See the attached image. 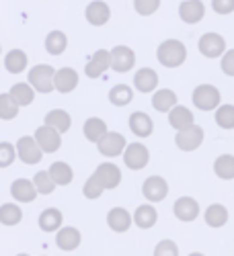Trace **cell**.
Returning <instances> with one entry per match:
<instances>
[{"label":"cell","instance_id":"1","mask_svg":"<svg viewBox=\"0 0 234 256\" xmlns=\"http://www.w3.org/2000/svg\"><path fill=\"white\" fill-rule=\"evenodd\" d=\"M156 60L164 68H179L187 60V46L179 39H164L156 48Z\"/></svg>","mask_w":234,"mask_h":256},{"label":"cell","instance_id":"2","mask_svg":"<svg viewBox=\"0 0 234 256\" xmlns=\"http://www.w3.org/2000/svg\"><path fill=\"white\" fill-rule=\"evenodd\" d=\"M54 78H56V70L50 66V64H37V66H33L27 74V82L39 94H50L52 90H56Z\"/></svg>","mask_w":234,"mask_h":256},{"label":"cell","instance_id":"3","mask_svg":"<svg viewBox=\"0 0 234 256\" xmlns=\"http://www.w3.org/2000/svg\"><path fill=\"white\" fill-rule=\"evenodd\" d=\"M220 98L222 94L214 84H199L191 94V100L199 111H216L220 106Z\"/></svg>","mask_w":234,"mask_h":256},{"label":"cell","instance_id":"4","mask_svg":"<svg viewBox=\"0 0 234 256\" xmlns=\"http://www.w3.org/2000/svg\"><path fill=\"white\" fill-rule=\"evenodd\" d=\"M15 148H17V158L23 162V164H27V166L39 164L41 158H44V150H41L39 144L35 142V138H31V136L19 138L17 144H15Z\"/></svg>","mask_w":234,"mask_h":256},{"label":"cell","instance_id":"5","mask_svg":"<svg viewBox=\"0 0 234 256\" xmlns=\"http://www.w3.org/2000/svg\"><path fill=\"white\" fill-rule=\"evenodd\" d=\"M125 148H127V140L123 138V134L119 132H107L97 144V150L101 156L105 158H117L125 152Z\"/></svg>","mask_w":234,"mask_h":256},{"label":"cell","instance_id":"6","mask_svg":"<svg viewBox=\"0 0 234 256\" xmlns=\"http://www.w3.org/2000/svg\"><path fill=\"white\" fill-rule=\"evenodd\" d=\"M121 158H123V164L130 170H142L150 162V152H148V148L144 144L134 142V144H127Z\"/></svg>","mask_w":234,"mask_h":256},{"label":"cell","instance_id":"7","mask_svg":"<svg viewBox=\"0 0 234 256\" xmlns=\"http://www.w3.org/2000/svg\"><path fill=\"white\" fill-rule=\"evenodd\" d=\"M175 144H177L179 150H183V152H195L197 148L203 144V127L193 123V125L185 127V130L177 132Z\"/></svg>","mask_w":234,"mask_h":256},{"label":"cell","instance_id":"8","mask_svg":"<svg viewBox=\"0 0 234 256\" xmlns=\"http://www.w3.org/2000/svg\"><path fill=\"white\" fill-rule=\"evenodd\" d=\"M33 138L39 144L41 150H44V154H56L62 148V134L58 130H54V127L46 125V123L41 127H37Z\"/></svg>","mask_w":234,"mask_h":256},{"label":"cell","instance_id":"9","mask_svg":"<svg viewBox=\"0 0 234 256\" xmlns=\"http://www.w3.org/2000/svg\"><path fill=\"white\" fill-rule=\"evenodd\" d=\"M111 54V70L117 74H125L136 66V52L127 46H115L109 50Z\"/></svg>","mask_w":234,"mask_h":256},{"label":"cell","instance_id":"10","mask_svg":"<svg viewBox=\"0 0 234 256\" xmlns=\"http://www.w3.org/2000/svg\"><path fill=\"white\" fill-rule=\"evenodd\" d=\"M197 50L201 56H205L209 60L220 58L226 52V39L220 33H203L197 41Z\"/></svg>","mask_w":234,"mask_h":256},{"label":"cell","instance_id":"11","mask_svg":"<svg viewBox=\"0 0 234 256\" xmlns=\"http://www.w3.org/2000/svg\"><path fill=\"white\" fill-rule=\"evenodd\" d=\"M111 68V54L109 50H97L91 60L87 62V66H84V74H87V78H101L105 72H107Z\"/></svg>","mask_w":234,"mask_h":256},{"label":"cell","instance_id":"12","mask_svg":"<svg viewBox=\"0 0 234 256\" xmlns=\"http://www.w3.org/2000/svg\"><path fill=\"white\" fill-rule=\"evenodd\" d=\"M84 18H87V23L93 27H103L109 23L111 8L105 0H93V2H89L87 8H84Z\"/></svg>","mask_w":234,"mask_h":256},{"label":"cell","instance_id":"13","mask_svg":"<svg viewBox=\"0 0 234 256\" xmlns=\"http://www.w3.org/2000/svg\"><path fill=\"white\" fill-rule=\"evenodd\" d=\"M142 195L150 203H160L168 195V182L162 176H158V174L148 176L144 180V184H142Z\"/></svg>","mask_w":234,"mask_h":256},{"label":"cell","instance_id":"14","mask_svg":"<svg viewBox=\"0 0 234 256\" xmlns=\"http://www.w3.org/2000/svg\"><path fill=\"white\" fill-rule=\"evenodd\" d=\"M93 174L101 180V184L105 186V190H113V188H117L119 182H121V170H119V166L113 164V162H103V164H99Z\"/></svg>","mask_w":234,"mask_h":256},{"label":"cell","instance_id":"15","mask_svg":"<svg viewBox=\"0 0 234 256\" xmlns=\"http://www.w3.org/2000/svg\"><path fill=\"white\" fill-rule=\"evenodd\" d=\"M205 16V4L201 0H181L179 4V18L187 25H197Z\"/></svg>","mask_w":234,"mask_h":256},{"label":"cell","instance_id":"16","mask_svg":"<svg viewBox=\"0 0 234 256\" xmlns=\"http://www.w3.org/2000/svg\"><path fill=\"white\" fill-rule=\"evenodd\" d=\"M82 242V234L78 228L74 226H62L58 232H56V244L62 252H72L80 246Z\"/></svg>","mask_w":234,"mask_h":256},{"label":"cell","instance_id":"17","mask_svg":"<svg viewBox=\"0 0 234 256\" xmlns=\"http://www.w3.org/2000/svg\"><path fill=\"white\" fill-rule=\"evenodd\" d=\"M173 213L179 222H195L199 218V203L193 197H179L173 205Z\"/></svg>","mask_w":234,"mask_h":256},{"label":"cell","instance_id":"18","mask_svg":"<svg viewBox=\"0 0 234 256\" xmlns=\"http://www.w3.org/2000/svg\"><path fill=\"white\" fill-rule=\"evenodd\" d=\"M78 80H80V76H78V72L74 68H60V70H56L54 86L62 94H70V92L76 90Z\"/></svg>","mask_w":234,"mask_h":256},{"label":"cell","instance_id":"19","mask_svg":"<svg viewBox=\"0 0 234 256\" xmlns=\"http://www.w3.org/2000/svg\"><path fill=\"white\" fill-rule=\"evenodd\" d=\"M11 195L17 203H33L37 199V188L29 178H17L11 184Z\"/></svg>","mask_w":234,"mask_h":256},{"label":"cell","instance_id":"20","mask_svg":"<svg viewBox=\"0 0 234 256\" xmlns=\"http://www.w3.org/2000/svg\"><path fill=\"white\" fill-rule=\"evenodd\" d=\"M134 88L144 94L154 92L158 88V74L152 68H140L134 74Z\"/></svg>","mask_w":234,"mask_h":256},{"label":"cell","instance_id":"21","mask_svg":"<svg viewBox=\"0 0 234 256\" xmlns=\"http://www.w3.org/2000/svg\"><path fill=\"white\" fill-rule=\"evenodd\" d=\"M130 130L136 138H150L154 132V123L150 119V115H146L144 111H136L130 115Z\"/></svg>","mask_w":234,"mask_h":256},{"label":"cell","instance_id":"22","mask_svg":"<svg viewBox=\"0 0 234 256\" xmlns=\"http://www.w3.org/2000/svg\"><path fill=\"white\" fill-rule=\"evenodd\" d=\"M132 224H134V218L130 216V211H127V209H123V207L109 209V213H107V226L113 232L123 234V232H127L132 228Z\"/></svg>","mask_w":234,"mask_h":256},{"label":"cell","instance_id":"23","mask_svg":"<svg viewBox=\"0 0 234 256\" xmlns=\"http://www.w3.org/2000/svg\"><path fill=\"white\" fill-rule=\"evenodd\" d=\"M39 230L41 232H46V234H52V232H58L64 224V216H62V211L58 207H48L39 213Z\"/></svg>","mask_w":234,"mask_h":256},{"label":"cell","instance_id":"24","mask_svg":"<svg viewBox=\"0 0 234 256\" xmlns=\"http://www.w3.org/2000/svg\"><path fill=\"white\" fill-rule=\"evenodd\" d=\"M27 66H29V58H27V54L23 50L15 48L5 56V68H7L9 74H15V76L23 74L27 70Z\"/></svg>","mask_w":234,"mask_h":256},{"label":"cell","instance_id":"25","mask_svg":"<svg viewBox=\"0 0 234 256\" xmlns=\"http://www.w3.org/2000/svg\"><path fill=\"white\" fill-rule=\"evenodd\" d=\"M193 121H195L193 113H191L183 104H177V106H173V109L168 111V125H171L173 130H177V132L185 130V127H189V125H193Z\"/></svg>","mask_w":234,"mask_h":256},{"label":"cell","instance_id":"26","mask_svg":"<svg viewBox=\"0 0 234 256\" xmlns=\"http://www.w3.org/2000/svg\"><path fill=\"white\" fill-rule=\"evenodd\" d=\"M109 132V127H107V123H105L101 117H89L87 121H84V125H82V134H84V138H87L91 144H99V140Z\"/></svg>","mask_w":234,"mask_h":256},{"label":"cell","instance_id":"27","mask_svg":"<svg viewBox=\"0 0 234 256\" xmlns=\"http://www.w3.org/2000/svg\"><path fill=\"white\" fill-rule=\"evenodd\" d=\"M134 224L138 226V228H142V230H150L156 222H158V211L154 209V205H150V203H144V205H140L136 211H134Z\"/></svg>","mask_w":234,"mask_h":256},{"label":"cell","instance_id":"28","mask_svg":"<svg viewBox=\"0 0 234 256\" xmlns=\"http://www.w3.org/2000/svg\"><path fill=\"white\" fill-rule=\"evenodd\" d=\"M46 125L54 127V130H58L60 134H68L70 132V127H72V117L68 111H64V109H52L46 119H44Z\"/></svg>","mask_w":234,"mask_h":256},{"label":"cell","instance_id":"29","mask_svg":"<svg viewBox=\"0 0 234 256\" xmlns=\"http://www.w3.org/2000/svg\"><path fill=\"white\" fill-rule=\"evenodd\" d=\"M48 172H50V176L54 178V182L58 184V186H68L72 180H74V170H72V166L68 164V162H54L50 168H48Z\"/></svg>","mask_w":234,"mask_h":256},{"label":"cell","instance_id":"30","mask_svg":"<svg viewBox=\"0 0 234 256\" xmlns=\"http://www.w3.org/2000/svg\"><path fill=\"white\" fill-rule=\"evenodd\" d=\"M44 46H46V52L50 56H62L64 52H66L68 48V37L64 31L60 29H54L46 35V41H44Z\"/></svg>","mask_w":234,"mask_h":256},{"label":"cell","instance_id":"31","mask_svg":"<svg viewBox=\"0 0 234 256\" xmlns=\"http://www.w3.org/2000/svg\"><path fill=\"white\" fill-rule=\"evenodd\" d=\"M9 94L13 96V100L19 106H29L35 100V88L31 86L29 82H17V84H13Z\"/></svg>","mask_w":234,"mask_h":256},{"label":"cell","instance_id":"32","mask_svg":"<svg viewBox=\"0 0 234 256\" xmlns=\"http://www.w3.org/2000/svg\"><path fill=\"white\" fill-rule=\"evenodd\" d=\"M152 106H154L156 111H160V113H168L173 106H177V94H175V90H171V88H158V90H154V94H152Z\"/></svg>","mask_w":234,"mask_h":256},{"label":"cell","instance_id":"33","mask_svg":"<svg viewBox=\"0 0 234 256\" xmlns=\"http://www.w3.org/2000/svg\"><path fill=\"white\" fill-rule=\"evenodd\" d=\"M228 209L220 203H214V205H209L203 213V220L209 228H224L228 224Z\"/></svg>","mask_w":234,"mask_h":256},{"label":"cell","instance_id":"34","mask_svg":"<svg viewBox=\"0 0 234 256\" xmlns=\"http://www.w3.org/2000/svg\"><path fill=\"white\" fill-rule=\"evenodd\" d=\"M23 222V209L19 207V203H3L0 205V224L3 226H19Z\"/></svg>","mask_w":234,"mask_h":256},{"label":"cell","instance_id":"35","mask_svg":"<svg viewBox=\"0 0 234 256\" xmlns=\"http://www.w3.org/2000/svg\"><path fill=\"white\" fill-rule=\"evenodd\" d=\"M134 100V88L127 84H115L109 90V102L113 106H127Z\"/></svg>","mask_w":234,"mask_h":256},{"label":"cell","instance_id":"36","mask_svg":"<svg viewBox=\"0 0 234 256\" xmlns=\"http://www.w3.org/2000/svg\"><path fill=\"white\" fill-rule=\"evenodd\" d=\"M214 172L222 180H232L234 178V156L232 154H222L214 160Z\"/></svg>","mask_w":234,"mask_h":256},{"label":"cell","instance_id":"37","mask_svg":"<svg viewBox=\"0 0 234 256\" xmlns=\"http://www.w3.org/2000/svg\"><path fill=\"white\" fill-rule=\"evenodd\" d=\"M33 184H35L39 195H52L54 190H56V186H58L54 182V178L50 176L48 170H39V172L33 176Z\"/></svg>","mask_w":234,"mask_h":256},{"label":"cell","instance_id":"38","mask_svg":"<svg viewBox=\"0 0 234 256\" xmlns=\"http://www.w3.org/2000/svg\"><path fill=\"white\" fill-rule=\"evenodd\" d=\"M19 109H21V106L13 100V96H11L9 92L0 94V119H3V121L15 119V117L19 115Z\"/></svg>","mask_w":234,"mask_h":256},{"label":"cell","instance_id":"39","mask_svg":"<svg viewBox=\"0 0 234 256\" xmlns=\"http://www.w3.org/2000/svg\"><path fill=\"white\" fill-rule=\"evenodd\" d=\"M216 123L222 130H234V104H220L216 109Z\"/></svg>","mask_w":234,"mask_h":256},{"label":"cell","instance_id":"40","mask_svg":"<svg viewBox=\"0 0 234 256\" xmlns=\"http://www.w3.org/2000/svg\"><path fill=\"white\" fill-rule=\"evenodd\" d=\"M103 193H105V186L101 184V180L95 174H91L89 180L84 182V186H82V195L93 201V199H99Z\"/></svg>","mask_w":234,"mask_h":256},{"label":"cell","instance_id":"41","mask_svg":"<svg viewBox=\"0 0 234 256\" xmlns=\"http://www.w3.org/2000/svg\"><path fill=\"white\" fill-rule=\"evenodd\" d=\"M162 0H134V10L140 16H150L160 8Z\"/></svg>","mask_w":234,"mask_h":256},{"label":"cell","instance_id":"42","mask_svg":"<svg viewBox=\"0 0 234 256\" xmlns=\"http://www.w3.org/2000/svg\"><path fill=\"white\" fill-rule=\"evenodd\" d=\"M17 160V148L11 142H0V168H9Z\"/></svg>","mask_w":234,"mask_h":256},{"label":"cell","instance_id":"43","mask_svg":"<svg viewBox=\"0 0 234 256\" xmlns=\"http://www.w3.org/2000/svg\"><path fill=\"white\" fill-rule=\"evenodd\" d=\"M154 256H179V246L173 240H160L154 248Z\"/></svg>","mask_w":234,"mask_h":256},{"label":"cell","instance_id":"44","mask_svg":"<svg viewBox=\"0 0 234 256\" xmlns=\"http://www.w3.org/2000/svg\"><path fill=\"white\" fill-rule=\"evenodd\" d=\"M220 66H222V72L226 76H232L234 78V50H226L222 60H220Z\"/></svg>","mask_w":234,"mask_h":256},{"label":"cell","instance_id":"45","mask_svg":"<svg viewBox=\"0 0 234 256\" xmlns=\"http://www.w3.org/2000/svg\"><path fill=\"white\" fill-rule=\"evenodd\" d=\"M211 8L218 14H230L234 12V0H211Z\"/></svg>","mask_w":234,"mask_h":256},{"label":"cell","instance_id":"46","mask_svg":"<svg viewBox=\"0 0 234 256\" xmlns=\"http://www.w3.org/2000/svg\"><path fill=\"white\" fill-rule=\"evenodd\" d=\"M189 256H205V254H201V252H191Z\"/></svg>","mask_w":234,"mask_h":256},{"label":"cell","instance_id":"47","mask_svg":"<svg viewBox=\"0 0 234 256\" xmlns=\"http://www.w3.org/2000/svg\"><path fill=\"white\" fill-rule=\"evenodd\" d=\"M15 256H29V254H25V252H21V254H15Z\"/></svg>","mask_w":234,"mask_h":256},{"label":"cell","instance_id":"48","mask_svg":"<svg viewBox=\"0 0 234 256\" xmlns=\"http://www.w3.org/2000/svg\"><path fill=\"white\" fill-rule=\"evenodd\" d=\"M0 54H3V46H0Z\"/></svg>","mask_w":234,"mask_h":256}]
</instances>
